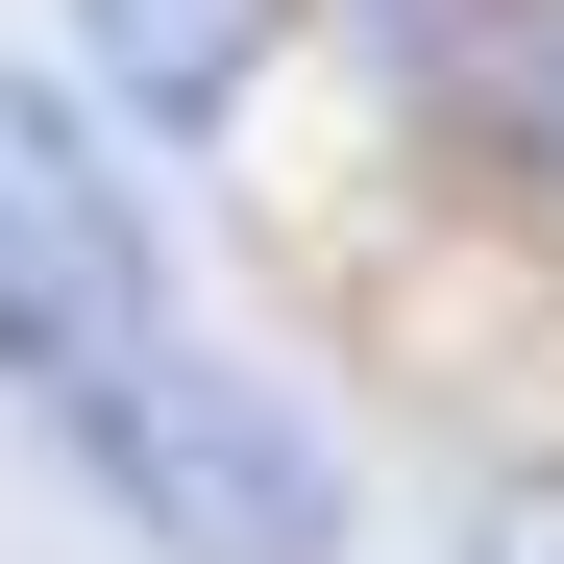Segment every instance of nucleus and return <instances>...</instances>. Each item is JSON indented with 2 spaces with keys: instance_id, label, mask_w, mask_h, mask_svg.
<instances>
[{
  "instance_id": "f257e3e1",
  "label": "nucleus",
  "mask_w": 564,
  "mask_h": 564,
  "mask_svg": "<svg viewBox=\"0 0 564 564\" xmlns=\"http://www.w3.org/2000/svg\"><path fill=\"white\" fill-rule=\"evenodd\" d=\"M50 442H74V491H99L148 564H344V442L270 393L246 344H197V319L74 344L50 368Z\"/></svg>"
},
{
  "instance_id": "f03ea898",
  "label": "nucleus",
  "mask_w": 564,
  "mask_h": 564,
  "mask_svg": "<svg viewBox=\"0 0 564 564\" xmlns=\"http://www.w3.org/2000/svg\"><path fill=\"white\" fill-rule=\"evenodd\" d=\"M123 319H172V270H148V221H123L99 123H74L50 74H0V368L50 393V368L123 344Z\"/></svg>"
},
{
  "instance_id": "7ed1b4c3",
  "label": "nucleus",
  "mask_w": 564,
  "mask_h": 564,
  "mask_svg": "<svg viewBox=\"0 0 564 564\" xmlns=\"http://www.w3.org/2000/svg\"><path fill=\"white\" fill-rule=\"evenodd\" d=\"M295 50V0H74V99L99 123H246V74Z\"/></svg>"
},
{
  "instance_id": "20e7f679",
  "label": "nucleus",
  "mask_w": 564,
  "mask_h": 564,
  "mask_svg": "<svg viewBox=\"0 0 564 564\" xmlns=\"http://www.w3.org/2000/svg\"><path fill=\"white\" fill-rule=\"evenodd\" d=\"M466 564H564V466H491L466 491Z\"/></svg>"
},
{
  "instance_id": "39448f33",
  "label": "nucleus",
  "mask_w": 564,
  "mask_h": 564,
  "mask_svg": "<svg viewBox=\"0 0 564 564\" xmlns=\"http://www.w3.org/2000/svg\"><path fill=\"white\" fill-rule=\"evenodd\" d=\"M491 74H516V148H540V197H564V0H516V50H491Z\"/></svg>"
}]
</instances>
